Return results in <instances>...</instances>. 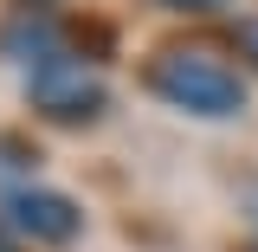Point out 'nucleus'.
I'll return each instance as SVG.
<instances>
[{"mask_svg":"<svg viewBox=\"0 0 258 252\" xmlns=\"http://www.w3.org/2000/svg\"><path fill=\"white\" fill-rule=\"evenodd\" d=\"M149 84H155V97H168L174 110H194V117H232V110H245L239 71L220 65L213 52H161Z\"/></svg>","mask_w":258,"mask_h":252,"instance_id":"1","label":"nucleus"},{"mask_svg":"<svg viewBox=\"0 0 258 252\" xmlns=\"http://www.w3.org/2000/svg\"><path fill=\"white\" fill-rule=\"evenodd\" d=\"M26 91L32 104L45 110V117H58V123H84V117H97L103 110V84H97V71H84L78 59H45V65H32V78H26Z\"/></svg>","mask_w":258,"mask_h":252,"instance_id":"2","label":"nucleus"},{"mask_svg":"<svg viewBox=\"0 0 258 252\" xmlns=\"http://www.w3.org/2000/svg\"><path fill=\"white\" fill-rule=\"evenodd\" d=\"M7 226L20 239H39V246H71L84 214H78V200H64L52 188H13L7 194Z\"/></svg>","mask_w":258,"mask_h":252,"instance_id":"3","label":"nucleus"},{"mask_svg":"<svg viewBox=\"0 0 258 252\" xmlns=\"http://www.w3.org/2000/svg\"><path fill=\"white\" fill-rule=\"evenodd\" d=\"M20 162H32V156H26V142H13V136H0V175H13Z\"/></svg>","mask_w":258,"mask_h":252,"instance_id":"4","label":"nucleus"},{"mask_svg":"<svg viewBox=\"0 0 258 252\" xmlns=\"http://www.w3.org/2000/svg\"><path fill=\"white\" fill-rule=\"evenodd\" d=\"M155 7H168V13H213V7H226V0H155Z\"/></svg>","mask_w":258,"mask_h":252,"instance_id":"5","label":"nucleus"},{"mask_svg":"<svg viewBox=\"0 0 258 252\" xmlns=\"http://www.w3.org/2000/svg\"><path fill=\"white\" fill-rule=\"evenodd\" d=\"M239 45H245V59H258V20H245V26H239Z\"/></svg>","mask_w":258,"mask_h":252,"instance_id":"6","label":"nucleus"}]
</instances>
